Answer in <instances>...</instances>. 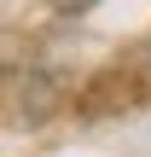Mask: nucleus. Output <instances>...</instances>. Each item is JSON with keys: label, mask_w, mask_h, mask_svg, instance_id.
I'll return each mask as SVG.
<instances>
[{"label": "nucleus", "mask_w": 151, "mask_h": 157, "mask_svg": "<svg viewBox=\"0 0 151 157\" xmlns=\"http://www.w3.org/2000/svg\"><path fill=\"white\" fill-rule=\"evenodd\" d=\"M81 6H93V0H58V12H81Z\"/></svg>", "instance_id": "obj_1"}]
</instances>
